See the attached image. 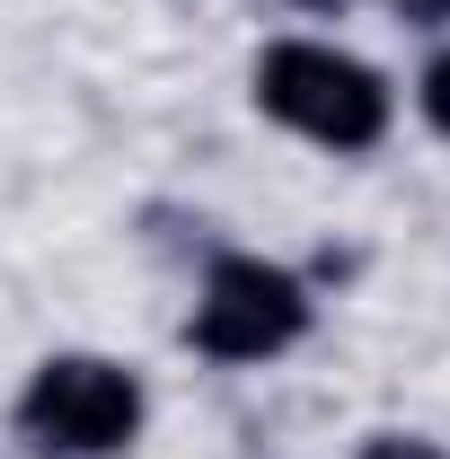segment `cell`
Listing matches in <instances>:
<instances>
[{
	"label": "cell",
	"instance_id": "obj_7",
	"mask_svg": "<svg viewBox=\"0 0 450 459\" xmlns=\"http://www.w3.org/2000/svg\"><path fill=\"white\" fill-rule=\"evenodd\" d=\"M291 9H300V18H344L353 0H291Z\"/></svg>",
	"mask_w": 450,
	"mask_h": 459
},
{
	"label": "cell",
	"instance_id": "obj_6",
	"mask_svg": "<svg viewBox=\"0 0 450 459\" xmlns=\"http://www.w3.org/2000/svg\"><path fill=\"white\" fill-rule=\"evenodd\" d=\"M389 18L424 27V36H442V27H450V0H389Z\"/></svg>",
	"mask_w": 450,
	"mask_h": 459
},
{
	"label": "cell",
	"instance_id": "obj_2",
	"mask_svg": "<svg viewBox=\"0 0 450 459\" xmlns=\"http://www.w3.org/2000/svg\"><path fill=\"white\" fill-rule=\"evenodd\" d=\"M9 433L36 459H124L151 433V380L124 353L62 344L45 362H27V380L9 398Z\"/></svg>",
	"mask_w": 450,
	"mask_h": 459
},
{
	"label": "cell",
	"instance_id": "obj_4",
	"mask_svg": "<svg viewBox=\"0 0 450 459\" xmlns=\"http://www.w3.org/2000/svg\"><path fill=\"white\" fill-rule=\"evenodd\" d=\"M406 98H415V124H424L433 142H450V45L415 71V89H406Z\"/></svg>",
	"mask_w": 450,
	"mask_h": 459
},
{
	"label": "cell",
	"instance_id": "obj_3",
	"mask_svg": "<svg viewBox=\"0 0 450 459\" xmlns=\"http://www.w3.org/2000/svg\"><path fill=\"white\" fill-rule=\"evenodd\" d=\"M309 327H318V283L300 265L256 256V247H221L195 283V309H186V353L221 362V371H256V362L300 353Z\"/></svg>",
	"mask_w": 450,
	"mask_h": 459
},
{
	"label": "cell",
	"instance_id": "obj_1",
	"mask_svg": "<svg viewBox=\"0 0 450 459\" xmlns=\"http://www.w3.org/2000/svg\"><path fill=\"white\" fill-rule=\"evenodd\" d=\"M247 107L274 133L327 151V160H371L397 133V89L380 62H362L336 36H265L247 62Z\"/></svg>",
	"mask_w": 450,
	"mask_h": 459
},
{
	"label": "cell",
	"instance_id": "obj_5",
	"mask_svg": "<svg viewBox=\"0 0 450 459\" xmlns=\"http://www.w3.org/2000/svg\"><path fill=\"white\" fill-rule=\"evenodd\" d=\"M353 459H450L433 433H397V424H380V433H362V451Z\"/></svg>",
	"mask_w": 450,
	"mask_h": 459
}]
</instances>
